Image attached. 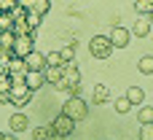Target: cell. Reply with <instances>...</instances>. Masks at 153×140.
Segmentation results:
<instances>
[{
	"label": "cell",
	"mask_w": 153,
	"mask_h": 140,
	"mask_svg": "<svg viewBox=\"0 0 153 140\" xmlns=\"http://www.w3.org/2000/svg\"><path fill=\"white\" fill-rule=\"evenodd\" d=\"M46 130H48V140H67L70 135H73V130H75V121L59 113Z\"/></svg>",
	"instance_id": "cell-1"
},
{
	"label": "cell",
	"mask_w": 153,
	"mask_h": 140,
	"mask_svg": "<svg viewBox=\"0 0 153 140\" xmlns=\"http://www.w3.org/2000/svg\"><path fill=\"white\" fill-rule=\"evenodd\" d=\"M62 116H67V119H73V121H81V119L89 116V105H86L81 97H67L65 105H62Z\"/></svg>",
	"instance_id": "cell-2"
},
{
	"label": "cell",
	"mask_w": 153,
	"mask_h": 140,
	"mask_svg": "<svg viewBox=\"0 0 153 140\" xmlns=\"http://www.w3.org/2000/svg\"><path fill=\"white\" fill-rule=\"evenodd\" d=\"M32 51H35V35H16L11 57L13 59H27Z\"/></svg>",
	"instance_id": "cell-3"
},
{
	"label": "cell",
	"mask_w": 153,
	"mask_h": 140,
	"mask_svg": "<svg viewBox=\"0 0 153 140\" xmlns=\"http://www.w3.org/2000/svg\"><path fill=\"white\" fill-rule=\"evenodd\" d=\"M30 100H32V92L27 89V84L24 81H13L11 84V94H8V103L16 105V108H24Z\"/></svg>",
	"instance_id": "cell-4"
},
{
	"label": "cell",
	"mask_w": 153,
	"mask_h": 140,
	"mask_svg": "<svg viewBox=\"0 0 153 140\" xmlns=\"http://www.w3.org/2000/svg\"><path fill=\"white\" fill-rule=\"evenodd\" d=\"M89 49H91V57H97V59H108V57L113 54V43H110V38H105V35H94V38L89 40Z\"/></svg>",
	"instance_id": "cell-5"
},
{
	"label": "cell",
	"mask_w": 153,
	"mask_h": 140,
	"mask_svg": "<svg viewBox=\"0 0 153 140\" xmlns=\"http://www.w3.org/2000/svg\"><path fill=\"white\" fill-rule=\"evenodd\" d=\"M81 84V73H78V67H75V62H70V65H62V86L59 89H75Z\"/></svg>",
	"instance_id": "cell-6"
},
{
	"label": "cell",
	"mask_w": 153,
	"mask_h": 140,
	"mask_svg": "<svg viewBox=\"0 0 153 140\" xmlns=\"http://www.w3.org/2000/svg\"><path fill=\"white\" fill-rule=\"evenodd\" d=\"M5 73L11 76V81H24V76H27V65H24V59H8V65H5Z\"/></svg>",
	"instance_id": "cell-7"
},
{
	"label": "cell",
	"mask_w": 153,
	"mask_h": 140,
	"mask_svg": "<svg viewBox=\"0 0 153 140\" xmlns=\"http://www.w3.org/2000/svg\"><path fill=\"white\" fill-rule=\"evenodd\" d=\"M110 43H113V49H124V46H129V38H132V32L126 30V27H116L110 35Z\"/></svg>",
	"instance_id": "cell-8"
},
{
	"label": "cell",
	"mask_w": 153,
	"mask_h": 140,
	"mask_svg": "<svg viewBox=\"0 0 153 140\" xmlns=\"http://www.w3.org/2000/svg\"><path fill=\"white\" fill-rule=\"evenodd\" d=\"M24 65H27V73H43V70H46V57H43L40 51H32V54L24 59Z\"/></svg>",
	"instance_id": "cell-9"
},
{
	"label": "cell",
	"mask_w": 153,
	"mask_h": 140,
	"mask_svg": "<svg viewBox=\"0 0 153 140\" xmlns=\"http://www.w3.org/2000/svg\"><path fill=\"white\" fill-rule=\"evenodd\" d=\"M8 124H11V132H24V130L30 127V119H27L22 111H16V113L8 119Z\"/></svg>",
	"instance_id": "cell-10"
},
{
	"label": "cell",
	"mask_w": 153,
	"mask_h": 140,
	"mask_svg": "<svg viewBox=\"0 0 153 140\" xmlns=\"http://www.w3.org/2000/svg\"><path fill=\"white\" fill-rule=\"evenodd\" d=\"M24 84H27L30 92H38V89L46 84V76H43V73H27V76H24Z\"/></svg>",
	"instance_id": "cell-11"
},
{
	"label": "cell",
	"mask_w": 153,
	"mask_h": 140,
	"mask_svg": "<svg viewBox=\"0 0 153 140\" xmlns=\"http://www.w3.org/2000/svg\"><path fill=\"white\" fill-rule=\"evenodd\" d=\"M129 32H134L137 38H145V35L151 32V22H148V19L143 16V19H137V22H134V27H132Z\"/></svg>",
	"instance_id": "cell-12"
},
{
	"label": "cell",
	"mask_w": 153,
	"mask_h": 140,
	"mask_svg": "<svg viewBox=\"0 0 153 140\" xmlns=\"http://www.w3.org/2000/svg\"><path fill=\"white\" fill-rule=\"evenodd\" d=\"M126 100H129V105H140V103L145 100V92H143L140 86H129V89H126Z\"/></svg>",
	"instance_id": "cell-13"
},
{
	"label": "cell",
	"mask_w": 153,
	"mask_h": 140,
	"mask_svg": "<svg viewBox=\"0 0 153 140\" xmlns=\"http://www.w3.org/2000/svg\"><path fill=\"white\" fill-rule=\"evenodd\" d=\"M24 24H27L30 35H35V30L40 27V16H38L35 11H30V8H27V16H24Z\"/></svg>",
	"instance_id": "cell-14"
},
{
	"label": "cell",
	"mask_w": 153,
	"mask_h": 140,
	"mask_svg": "<svg viewBox=\"0 0 153 140\" xmlns=\"http://www.w3.org/2000/svg\"><path fill=\"white\" fill-rule=\"evenodd\" d=\"M13 40H16L13 32H0V51L11 54V51H13Z\"/></svg>",
	"instance_id": "cell-15"
},
{
	"label": "cell",
	"mask_w": 153,
	"mask_h": 140,
	"mask_svg": "<svg viewBox=\"0 0 153 140\" xmlns=\"http://www.w3.org/2000/svg\"><path fill=\"white\" fill-rule=\"evenodd\" d=\"M137 70H140L143 76H153V57H151V54L140 57V62H137Z\"/></svg>",
	"instance_id": "cell-16"
},
{
	"label": "cell",
	"mask_w": 153,
	"mask_h": 140,
	"mask_svg": "<svg viewBox=\"0 0 153 140\" xmlns=\"http://www.w3.org/2000/svg\"><path fill=\"white\" fill-rule=\"evenodd\" d=\"M27 8H30V11H35V13H38V16L43 19V16L48 13V8H51V3H48V0H38V3H27Z\"/></svg>",
	"instance_id": "cell-17"
},
{
	"label": "cell",
	"mask_w": 153,
	"mask_h": 140,
	"mask_svg": "<svg viewBox=\"0 0 153 140\" xmlns=\"http://www.w3.org/2000/svg\"><path fill=\"white\" fill-rule=\"evenodd\" d=\"M108 97H110L108 86H105V84H97V86H94V105H102V103H108Z\"/></svg>",
	"instance_id": "cell-18"
},
{
	"label": "cell",
	"mask_w": 153,
	"mask_h": 140,
	"mask_svg": "<svg viewBox=\"0 0 153 140\" xmlns=\"http://www.w3.org/2000/svg\"><path fill=\"white\" fill-rule=\"evenodd\" d=\"M59 57H62V62H65V65H70V62L75 59V40H73V43H67V46L59 51Z\"/></svg>",
	"instance_id": "cell-19"
},
{
	"label": "cell",
	"mask_w": 153,
	"mask_h": 140,
	"mask_svg": "<svg viewBox=\"0 0 153 140\" xmlns=\"http://www.w3.org/2000/svg\"><path fill=\"white\" fill-rule=\"evenodd\" d=\"M137 121L143 124V127H148V124H153V108H140V113H137Z\"/></svg>",
	"instance_id": "cell-20"
},
{
	"label": "cell",
	"mask_w": 153,
	"mask_h": 140,
	"mask_svg": "<svg viewBox=\"0 0 153 140\" xmlns=\"http://www.w3.org/2000/svg\"><path fill=\"white\" fill-rule=\"evenodd\" d=\"M65 62H62V57H59V51H51V54H46V67H62Z\"/></svg>",
	"instance_id": "cell-21"
},
{
	"label": "cell",
	"mask_w": 153,
	"mask_h": 140,
	"mask_svg": "<svg viewBox=\"0 0 153 140\" xmlns=\"http://www.w3.org/2000/svg\"><path fill=\"white\" fill-rule=\"evenodd\" d=\"M116 111H118V113H129V111H132L129 100H126V97H116Z\"/></svg>",
	"instance_id": "cell-22"
},
{
	"label": "cell",
	"mask_w": 153,
	"mask_h": 140,
	"mask_svg": "<svg viewBox=\"0 0 153 140\" xmlns=\"http://www.w3.org/2000/svg\"><path fill=\"white\" fill-rule=\"evenodd\" d=\"M32 140H48V130L46 127H35L32 130Z\"/></svg>",
	"instance_id": "cell-23"
},
{
	"label": "cell",
	"mask_w": 153,
	"mask_h": 140,
	"mask_svg": "<svg viewBox=\"0 0 153 140\" xmlns=\"http://www.w3.org/2000/svg\"><path fill=\"white\" fill-rule=\"evenodd\" d=\"M134 8H137V13H151L153 3H145V0H143V3H134Z\"/></svg>",
	"instance_id": "cell-24"
},
{
	"label": "cell",
	"mask_w": 153,
	"mask_h": 140,
	"mask_svg": "<svg viewBox=\"0 0 153 140\" xmlns=\"http://www.w3.org/2000/svg\"><path fill=\"white\" fill-rule=\"evenodd\" d=\"M140 140H153V124H148V127L140 130Z\"/></svg>",
	"instance_id": "cell-25"
},
{
	"label": "cell",
	"mask_w": 153,
	"mask_h": 140,
	"mask_svg": "<svg viewBox=\"0 0 153 140\" xmlns=\"http://www.w3.org/2000/svg\"><path fill=\"white\" fill-rule=\"evenodd\" d=\"M148 22H151V24H153V11H151V16H148Z\"/></svg>",
	"instance_id": "cell-26"
},
{
	"label": "cell",
	"mask_w": 153,
	"mask_h": 140,
	"mask_svg": "<svg viewBox=\"0 0 153 140\" xmlns=\"http://www.w3.org/2000/svg\"><path fill=\"white\" fill-rule=\"evenodd\" d=\"M3 138H5V135H3V132H0V140H3Z\"/></svg>",
	"instance_id": "cell-27"
},
{
	"label": "cell",
	"mask_w": 153,
	"mask_h": 140,
	"mask_svg": "<svg viewBox=\"0 0 153 140\" xmlns=\"http://www.w3.org/2000/svg\"><path fill=\"white\" fill-rule=\"evenodd\" d=\"M3 140H13V138H3Z\"/></svg>",
	"instance_id": "cell-28"
}]
</instances>
